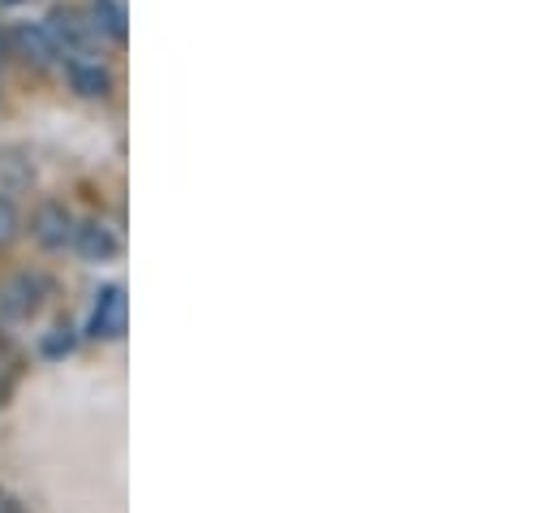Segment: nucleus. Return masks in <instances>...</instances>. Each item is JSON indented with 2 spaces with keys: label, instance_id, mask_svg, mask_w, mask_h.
Masks as SVG:
<instances>
[{
  "label": "nucleus",
  "instance_id": "obj_3",
  "mask_svg": "<svg viewBox=\"0 0 556 513\" xmlns=\"http://www.w3.org/2000/svg\"><path fill=\"white\" fill-rule=\"evenodd\" d=\"M35 229V242L48 247V251H61L65 242H74V216L65 212V203H43L30 221Z\"/></svg>",
  "mask_w": 556,
  "mask_h": 513
},
{
  "label": "nucleus",
  "instance_id": "obj_10",
  "mask_svg": "<svg viewBox=\"0 0 556 513\" xmlns=\"http://www.w3.org/2000/svg\"><path fill=\"white\" fill-rule=\"evenodd\" d=\"M17 238V208L9 199H0V247H9Z\"/></svg>",
  "mask_w": 556,
  "mask_h": 513
},
{
  "label": "nucleus",
  "instance_id": "obj_11",
  "mask_svg": "<svg viewBox=\"0 0 556 513\" xmlns=\"http://www.w3.org/2000/svg\"><path fill=\"white\" fill-rule=\"evenodd\" d=\"M0 48H4V43H0Z\"/></svg>",
  "mask_w": 556,
  "mask_h": 513
},
{
  "label": "nucleus",
  "instance_id": "obj_8",
  "mask_svg": "<svg viewBox=\"0 0 556 513\" xmlns=\"http://www.w3.org/2000/svg\"><path fill=\"white\" fill-rule=\"evenodd\" d=\"M96 22L122 43L126 39V4L122 0H96Z\"/></svg>",
  "mask_w": 556,
  "mask_h": 513
},
{
  "label": "nucleus",
  "instance_id": "obj_4",
  "mask_svg": "<svg viewBox=\"0 0 556 513\" xmlns=\"http://www.w3.org/2000/svg\"><path fill=\"white\" fill-rule=\"evenodd\" d=\"M43 289H48V285H43L39 276L22 272V276H13V280L4 285V293H0V311H4V315H13V320H26V315H35V311H39Z\"/></svg>",
  "mask_w": 556,
  "mask_h": 513
},
{
  "label": "nucleus",
  "instance_id": "obj_9",
  "mask_svg": "<svg viewBox=\"0 0 556 513\" xmlns=\"http://www.w3.org/2000/svg\"><path fill=\"white\" fill-rule=\"evenodd\" d=\"M70 350H74V328L70 324H61V328H52V337H43V354L48 359H61Z\"/></svg>",
  "mask_w": 556,
  "mask_h": 513
},
{
  "label": "nucleus",
  "instance_id": "obj_1",
  "mask_svg": "<svg viewBox=\"0 0 556 513\" xmlns=\"http://www.w3.org/2000/svg\"><path fill=\"white\" fill-rule=\"evenodd\" d=\"M43 30H48L52 48L65 52V57H87V48H91V39H96V22H87L78 9H56V13L43 22Z\"/></svg>",
  "mask_w": 556,
  "mask_h": 513
},
{
  "label": "nucleus",
  "instance_id": "obj_2",
  "mask_svg": "<svg viewBox=\"0 0 556 513\" xmlns=\"http://www.w3.org/2000/svg\"><path fill=\"white\" fill-rule=\"evenodd\" d=\"M126 320H130V306H126V289L122 285H104L100 298H96V315H91V333L96 337H122L126 333Z\"/></svg>",
  "mask_w": 556,
  "mask_h": 513
},
{
  "label": "nucleus",
  "instance_id": "obj_5",
  "mask_svg": "<svg viewBox=\"0 0 556 513\" xmlns=\"http://www.w3.org/2000/svg\"><path fill=\"white\" fill-rule=\"evenodd\" d=\"M13 48H17V57H22L30 70H52V61L61 57V52L52 48L48 30H43V26H30V22H22V26L13 30Z\"/></svg>",
  "mask_w": 556,
  "mask_h": 513
},
{
  "label": "nucleus",
  "instance_id": "obj_7",
  "mask_svg": "<svg viewBox=\"0 0 556 513\" xmlns=\"http://www.w3.org/2000/svg\"><path fill=\"white\" fill-rule=\"evenodd\" d=\"M74 242L87 259H109L117 251V234L104 225V221H87V225H74Z\"/></svg>",
  "mask_w": 556,
  "mask_h": 513
},
{
  "label": "nucleus",
  "instance_id": "obj_6",
  "mask_svg": "<svg viewBox=\"0 0 556 513\" xmlns=\"http://www.w3.org/2000/svg\"><path fill=\"white\" fill-rule=\"evenodd\" d=\"M70 83H74V91L87 96V100H104V96L113 91L109 70H104L100 61H83V57L70 61Z\"/></svg>",
  "mask_w": 556,
  "mask_h": 513
}]
</instances>
